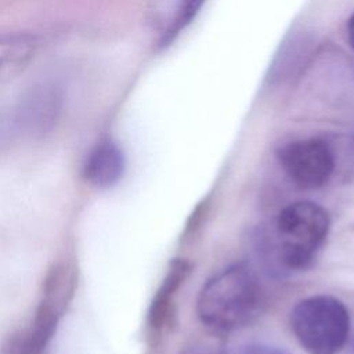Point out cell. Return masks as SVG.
Segmentation results:
<instances>
[{
  "label": "cell",
  "instance_id": "6da1fadb",
  "mask_svg": "<svg viewBox=\"0 0 354 354\" xmlns=\"http://www.w3.org/2000/svg\"><path fill=\"white\" fill-rule=\"evenodd\" d=\"M263 290L254 271L232 264L207 279L196 297V315L209 329L231 332L250 324L260 313Z\"/></svg>",
  "mask_w": 354,
  "mask_h": 354
},
{
  "label": "cell",
  "instance_id": "7a4b0ae2",
  "mask_svg": "<svg viewBox=\"0 0 354 354\" xmlns=\"http://www.w3.org/2000/svg\"><path fill=\"white\" fill-rule=\"evenodd\" d=\"M330 228L326 209L311 201H297L281 209L275 220L274 256L285 270L308 268Z\"/></svg>",
  "mask_w": 354,
  "mask_h": 354
},
{
  "label": "cell",
  "instance_id": "3957f363",
  "mask_svg": "<svg viewBox=\"0 0 354 354\" xmlns=\"http://www.w3.org/2000/svg\"><path fill=\"white\" fill-rule=\"evenodd\" d=\"M290 328L310 354H337L350 336V314L339 299L314 295L293 307Z\"/></svg>",
  "mask_w": 354,
  "mask_h": 354
},
{
  "label": "cell",
  "instance_id": "277c9868",
  "mask_svg": "<svg viewBox=\"0 0 354 354\" xmlns=\"http://www.w3.org/2000/svg\"><path fill=\"white\" fill-rule=\"evenodd\" d=\"M277 158L286 176L304 189L325 185L335 170L333 151L321 138L289 141L277 151Z\"/></svg>",
  "mask_w": 354,
  "mask_h": 354
},
{
  "label": "cell",
  "instance_id": "5b68a950",
  "mask_svg": "<svg viewBox=\"0 0 354 354\" xmlns=\"http://www.w3.org/2000/svg\"><path fill=\"white\" fill-rule=\"evenodd\" d=\"M62 105L61 90L51 83L29 88L17 106V124L32 136H43L55 124Z\"/></svg>",
  "mask_w": 354,
  "mask_h": 354
},
{
  "label": "cell",
  "instance_id": "8992f818",
  "mask_svg": "<svg viewBox=\"0 0 354 354\" xmlns=\"http://www.w3.org/2000/svg\"><path fill=\"white\" fill-rule=\"evenodd\" d=\"M189 271L191 264L184 259H174L170 263L169 270L148 308V325L151 329L162 330L169 322L176 292L184 283Z\"/></svg>",
  "mask_w": 354,
  "mask_h": 354
},
{
  "label": "cell",
  "instance_id": "52a82bcc",
  "mask_svg": "<svg viewBox=\"0 0 354 354\" xmlns=\"http://www.w3.org/2000/svg\"><path fill=\"white\" fill-rule=\"evenodd\" d=\"M124 173V156L122 149L112 141L98 144L84 163L86 180L98 188L115 185Z\"/></svg>",
  "mask_w": 354,
  "mask_h": 354
},
{
  "label": "cell",
  "instance_id": "ba28073f",
  "mask_svg": "<svg viewBox=\"0 0 354 354\" xmlns=\"http://www.w3.org/2000/svg\"><path fill=\"white\" fill-rule=\"evenodd\" d=\"M39 41L26 33L0 36V83L19 73L33 58Z\"/></svg>",
  "mask_w": 354,
  "mask_h": 354
},
{
  "label": "cell",
  "instance_id": "9c48e42d",
  "mask_svg": "<svg viewBox=\"0 0 354 354\" xmlns=\"http://www.w3.org/2000/svg\"><path fill=\"white\" fill-rule=\"evenodd\" d=\"M76 281V270L71 264H54L43 281L41 303L62 317L75 295Z\"/></svg>",
  "mask_w": 354,
  "mask_h": 354
},
{
  "label": "cell",
  "instance_id": "30bf717a",
  "mask_svg": "<svg viewBox=\"0 0 354 354\" xmlns=\"http://www.w3.org/2000/svg\"><path fill=\"white\" fill-rule=\"evenodd\" d=\"M59 318L58 313L40 301L28 333L15 346V354H41L53 339Z\"/></svg>",
  "mask_w": 354,
  "mask_h": 354
},
{
  "label": "cell",
  "instance_id": "8fae6325",
  "mask_svg": "<svg viewBox=\"0 0 354 354\" xmlns=\"http://www.w3.org/2000/svg\"><path fill=\"white\" fill-rule=\"evenodd\" d=\"M205 1L206 0H181L173 21L170 22V25L167 26V29L163 35L162 43L167 44V43L173 41L180 35V32L184 30L191 24V21L199 12V10L202 8Z\"/></svg>",
  "mask_w": 354,
  "mask_h": 354
},
{
  "label": "cell",
  "instance_id": "7c38bea8",
  "mask_svg": "<svg viewBox=\"0 0 354 354\" xmlns=\"http://www.w3.org/2000/svg\"><path fill=\"white\" fill-rule=\"evenodd\" d=\"M236 354H288L279 347H272L267 344H249L238 350Z\"/></svg>",
  "mask_w": 354,
  "mask_h": 354
},
{
  "label": "cell",
  "instance_id": "4fadbf2b",
  "mask_svg": "<svg viewBox=\"0 0 354 354\" xmlns=\"http://www.w3.org/2000/svg\"><path fill=\"white\" fill-rule=\"evenodd\" d=\"M180 354H223L218 350L210 348V347H205V346H195V347H189L185 348L184 351H181Z\"/></svg>",
  "mask_w": 354,
  "mask_h": 354
},
{
  "label": "cell",
  "instance_id": "5bb4252c",
  "mask_svg": "<svg viewBox=\"0 0 354 354\" xmlns=\"http://www.w3.org/2000/svg\"><path fill=\"white\" fill-rule=\"evenodd\" d=\"M347 33H348V40L351 43V46L354 47V12L348 19V25H347Z\"/></svg>",
  "mask_w": 354,
  "mask_h": 354
}]
</instances>
